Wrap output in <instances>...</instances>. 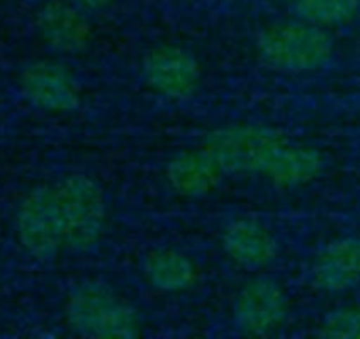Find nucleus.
Masks as SVG:
<instances>
[{
  "mask_svg": "<svg viewBox=\"0 0 360 339\" xmlns=\"http://www.w3.org/2000/svg\"><path fill=\"white\" fill-rule=\"evenodd\" d=\"M68 326L85 337H136L140 316L134 305L104 284H83L66 301Z\"/></svg>",
  "mask_w": 360,
  "mask_h": 339,
  "instance_id": "2",
  "label": "nucleus"
},
{
  "mask_svg": "<svg viewBox=\"0 0 360 339\" xmlns=\"http://www.w3.org/2000/svg\"><path fill=\"white\" fill-rule=\"evenodd\" d=\"M225 167L206 148L198 146L174 155L165 165V181L174 193L183 198H204L219 189L225 179Z\"/></svg>",
  "mask_w": 360,
  "mask_h": 339,
  "instance_id": "9",
  "label": "nucleus"
},
{
  "mask_svg": "<svg viewBox=\"0 0 360 339\" xmlns=\"http://www.w3.org/2000/svg\"><path fill=\"white\" fill-rule=\"evenodd\" d=\"M314 282L326 293H345L360 282V238L328 242L314 263Z\"/></svg>",
  "mask_w": 360,
  "mask_h": 339,
  "instance_id": "12",
  "label": "nucleus"
},
{
  "mask_svg": "<svg viewBox=\"0 0 360 339\" xmlns=\"http://www.w3.org/2000/svg\"><path fill=\"white\" fill-rule=\"evenodd\" d=\"M280 3H295V0H280Z\"/></svg>",
  "mask_w": 360,
  "mask_h": 339,
  "instance_id": "18",
  "label": "nucleus"
},
{
  "mask_svg": "<svg viewBox=\"0 0 360 339\" xmlns=\"http://www.w3.org/2000/svg\"><path fill=\"white\" fill-rule=\"evenodd\" d=\"M146 85L167 100L191 98L202 81V66L193 53L176 45L150 49L142 60Z\"/></svg>",
  "mask_w": 360,
  "mask_h": 339,
  "instance_id": "7",
  "label": "nucleus"
},
{
  "mask_svg": "<svg viewBox=\"0 0 360 339\" xmlns=\"http://www.w3.org/2000/svg\"><path fill=\"white\" fill-rule=\"evenodd\" d=\"M142 269L148 284L161 293L189 290L200 278V267L195 261L174 248H157L148 252Z\"/></svg>",
  "mask_w": 360,
  "mask_h": 339,
  "instance_id": "14",
  "label": "nucleus"
},
{
  "mask_svg": "<svg viewBox=\"0 0 360 339\" xmlns=\"http://www.w3.org/2000/svg\"><path fill=\"white\" fill-rule=\"evenodd\" d=\"M324 170L322 155L307 144L286 142L269 161L263 177L278 187H301L320 177Z\"/></svg>",
  "mask_w": 360,
  "mask_h": 339,
  "instance_id": "13",
  "label": "nucleus"
},
{
  "mask_svg": "<svg viewBox=\"0 0 360 339\" xmlns=\"http://www.w3.org/2000/svg\"><path fill=\"white\" fill-rule=\"evenodd\" d=\"M26 100L47 113H70L81 104V87L70 70L56 62H34L22 75Z\"/></svg>",
  "mask_w": 360,
  "mask_h": 339,
  "instance_id": "8",
  "label": "nucleus"
},
{
  "mask_svg": "<svg viewBox=\"0 0 360 339\" xmlns=\"http://www.w3.org/2000/svg\"><path fill=\"white\" fill-rule=\"evenodd\" d=\"M288 309V297L278 282L269 278H255L236 295L233 322L246 335L267 337L284 326Z\"/></svg>",
  "mask_w": 360,
  "mask_h": 339,
  "instance_id": "6",
  "label": "nucleus"
},
{
  "mask_svg": "<svg viewBox=\"0 0 360 339\" xmlns=\"http://www.w3.org/2000/svg\"><path fill=\"white\" fill-rule=\"evenodd\" d=\"M288 142V138L274 127L265 125H227L210 132L202 146H206L233 174H263L274 155Z\"/></svg>",
  "mask_w": 360,
  "mask_h": 339,
  "instance_id": "4",
  "label": "nucleus"
},
{
  "mask_svg": "<svg viewBox=\"0 0 360 339\" xmlns=\"http://www.w3.org/2000/svg\"><path fill=\"white\" fill-rule=\"evenodd\" d=\"M257 51L269 68L299 75L326 66L335 45L326 28L297 20L263 28L257 37Z\"/></svg>",
  "mask_w": 360,
  "mask_h": 339,
  "instance_id": "1",
  "label": "nucleus"
},
{
  "mask_svg": "<svg viewBox=\"0 0 360 339\" xmlns=\"http://www.w3.org/2000/svg\"><path fill=\"white\" fill-rule=\"evenodd\" d=\"M37 28L49 47L66 56L81 53L91 43V24L85 9L66 0L45 3L37 13Z\"/></svg>",
  "mask_w": 360,
  "mask_h": 339,
  "instance_id": "10",
  "label": "nucleus"
},
{
  "mask_svg": "<svg viewBox=\"0 0 360 339\" xmlns=\"http://www.w3.org/2000/svg\"><path fill=\"white\" fill-rule=\"evenodd\" d=\"M318 335L333 339H360V305L349 303L328 312L320 322Z\"/></svg>",
  "mask_w": 360,
  "mask_h": 339,
  "instance_id": "16",
  "label": "nucleus"
},
{
  "mask_svg": "<svg viewBox=\"0 0 360 339\" xmlns=\"http://www.w3.org/2000/svg\"><path fill=\"white\" fill-rule=\"evenodd\" d=\"M119 0H77V5L85 11H104L117 5Z\"/></svg>",
  "mask_w": 360,
  "mask_h": 339,
  "instance_id": "17",
  "label": "nucleus"
},
{
  "mask_svg": "<svg viewBox=\"0 0 360 339\" xmlns=\"http://www.w3.org/2000/svg\"><path fill=\"white\" fill-rule=\"evenodd\" d=\"M225 255L244 269H263L278 257L274 234L259 221L240 217L225 225L221 234Z\"/></svg>",
  "mask_w": 360,
  "mask_h": 339,
  "instance_id": "11",
  "label": "nucleus"
},
{
  "mask_svg": "<svg viewBox=\"0 0 360 339\" xmlns=\"http://www.w3.org/2000/svg\"><path fill=\"white\" fill-rule=\"evenodd\" d=\"M18 238L37 261H53L66 246L64 227L53 185H37L20 204Z\"/></svg>",
  "mask_w": 360,
  "mask_h": 339,
  "instance_id": "5",
  "label": "nucleus"
},
{
  "mask_svg": "<svg viewBox=\"0 0 360 339\" xmlns=\"http://www.w3.org/2000/svg\"><path fill=\"white\" fill-rule=\"evenodd\" d=\"M358 9L360 0H295V11L301 20L326 30L349 24Z\"/></svg>",
  "mask_w": 360,
  "mask_h": 339,
  "instance_id": "15",
  "label": "nucleus"
},
{
  "mask_svg": "<svg viewBox=\"0 0 360 339\" xmlns=\"http://www.w3.org/2000/svg\"><path fill=\"white\" fill-rule=\"evenodd\" d=\"M66 248L89 250L106 231V196L87 174H68L56 185Z\"/></svg>",
  "mask_w": 360,
  "mask_h": 339,
  "instance_id": "3",
  "label": "nucleus"
}]
</instances>
